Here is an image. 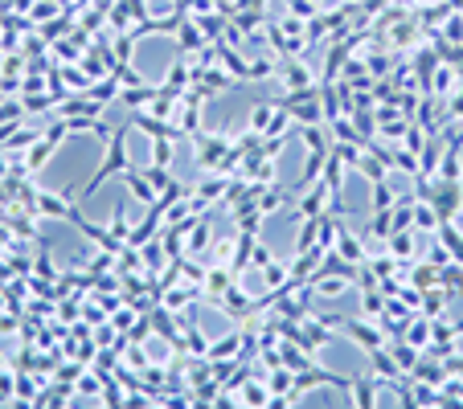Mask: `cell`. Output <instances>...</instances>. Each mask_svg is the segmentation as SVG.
Listing matches in <instances>:
<instances>
[{"instance_id": "obj_29", "label": "cell", "mask_w": 463, "mask_h": 409, "mask_svg": "<svg viewBox=\"0 0 463 409\" xmlns=\"http://www.w3.org/2000/svg\"><path fill=\"white\" fill-rule=\"evenodd\" d=\"M304 144H308V152H328V144H324V131H320V123H308L304 131Z\"/></svg>"}, {"instance_id": "obj_22", "label": "cell", "mask_w": 463, "mask_h": 409, "mask_svg": "<svg viewBox=\"0 0 463 409\" xmlns=\"http://www.w3.org/2000/svg\"><path fill=\"white\" fill-rule=\"evenodd\" d=\"M152 98H156V90H152V86H131V90H123V102H127L131 111H144Z\"/></svg>"}, {"instance_id": "obj_20", "label": "cell", "mask_w": 463, "mask_h": 409, "mask_svg": "<svg viewBox=\"0 0 463 409\" xmlns=\"http://www.w3.org/2000/svg\"><path fill=\"white\" fill-rule=\"evenodd\" d=\"M238 401H242V405H270V385H263V381H246Z\"/></svg>"}, {"instance_id": "obj_35", "label": "cell", "mask_w": 463, "mask_h": 409, "mask_svg": "<svg viewBox=\"0 0 463 409\" xmlns=\"http://www.w3.org/2000/svg\"><path fill=\"white\" fill-rule=\"evenodd\" d=\"M447 262H451V250H447L443 241H435V250H431V266H439V270H443Z\"/></svg>"}, {"instance_id": "obj_11", "label": "cell", "mask_w": 463, "mask_h": 409, "mask_svg": "<svg viewBox=\"0 0 463 409\" xmlns=\"http://www.w3.org/2000/svg\"><path fill=\"white\" fill-rule=\"evenodd\" d=\"M234 279H238V274H234V266L218 262V266H209V270H205V290H209V295L218 299V295H221L226 287H234Z\"/></svg>"}, {"instance_id": "obj_40", "label": "cell", "mask_w": 463, "mask_h": 409, "mask_svg": "<svg viewBox=\"0 0 463 409\" xmlns=\"http://www.w3.org/2000/svg\"><path fill=\"white\" fill-rule=\"evenodd\" d=\"M37 270H41V279H53V258L41 254V258H37Z\"/></svg>"}, {"instance_id": "obj_36", "label": "cell", "mask_w": 463, "mask_h": 409, "mask_svg": "<svg viewBox=\"0 0 463 409\" xmlns=\"http://www.w3.org/2000/svg\"><path fill=\"white\" fill-rule=\"evenodd\" d=\"M292 13L304 21V17H312V13H316V4H312V0H292Z\"/></svg>"}, {"instance_id": "obj_7", "label": "cell", "mask_w": 463, "mask_h": 409, "mask_svg": "<svg viewBox=\"0 0 463 409\" xmlns=\"http://www.w3.org/2000/svg\"><path fill=\"white\" fill-rule=\"evenodd\" d=\"M328 196H332V193H328V185H324V180H316L312 189H304V196H299V217H320Z\"/></svg>"}, {"instance_id": "obj_16", "label": "cell", "mask_w": 463, "mask_h": 409, "mask_svg": "<svg viewBox=\"0 0 463 409\" xmlns=\"http://www.w3.org/2000/svg\"><path fill=\"white\" fill-rule=\"evenodd\" d=\"M415 229H422V234H435V229H439L435 205H426V201H418V196H415Z\"/></svg>"}, {"instance_id": "obj_15", "label": "cell", "mask_w": 463, "mask_h": 409, "mask_svg": "<svg viewBox=\"0 0 463 409\" xmlns=\"http://www.w3.org/2000/svg\"><path fill=\"white\" fill-rule=\"evenodd\" d=\"M390 352H393V361H398V368H402V373H415L418 356H422V348H415L410 340H393Z\"/></svg>"}, {"instance_id": "obj_26", "label": "cell", "mask_w": 463, "mask_h": 409, "mask_svg": "<svg viewBox=\"0 0 463 409\" xmlns=\"http://www.w3.org/2000/svg\"><path fill=\"white\" fill-rule=\"evenodd\" d=\"M357 172H361V176H369V180H386V172H390V168H386V164H382L373 152H365V160H361V168H357Z\"/></svg>"}, {"instance_id": "obj_23", "label": "cell", "mask_w": 463, "mask_h": 409, "mask_svg": "<svg viewBox=\"0 0 463 409\" xmlns=\"http://www.w3.org/2000/svg\"><path fill=\"white\" fill-rule=\"evenodd\" d=\"M115 90H119V74H111L107 82H91V98H95V102H111Z\"/></svg>"}, {"instance_id": "obj_42", "label": "cell", "mask_w": 463, "mask_h": 409, "mask_svg": "<svg viewBox=\"0 0 463 409\" xmlns=\"http://www.w3.org/2000/svg\"><path fill=\"white\" fill-rule=\"evenodd\" d=\"M455 115H463V90L455 95V102H451V111H447V119H455Z\"/></svg>"}, {"instance_id": "obj_2", "label": "cell", "mask_w": 463, "mask_h": 409, "mask_svg": "<svg viewBox=\"0 0 463 409\" xmlns=\"http://www.w3.org/2000/svg\"><path fill=\"white\" fill-rule=\"evenodd\" d=\"M292 123L295 119L279 107V102H270V107L267 102H259V107L250 111V131H254V135H287Z\"/></svg>"}, {"instance_id": "obj_24", "label": "cell", "mask_w": 463, "mask_h": 409, "mask_svg": "<svg viewBox=\"0 0 463 409\" xmlns=\"http://www.w3.org/2000/svg\"><path fill=\"white\" fill-rule=\"evenodd\" d=\"M361 307H365L373 319L386 311V295H382V287H365V295H361Z\"/></svg>"}, {"instance_id": "obj_27", "label": "cell", "mask_w": 463, "mask_h": 409, "mask_svg": "<svg viewBox=\"0 0 463 409\" xmlns=\"http://www.w3.org/2000/svg\"><path fill=\"white\" fill-rule=\"evenodd\" d=\"M373 209H393V189H390V180H373Z\"/></svg>"}, {"instance_id": "obj_4", "label": "cell", "mask_w": 463, "mask_h": 409, "mask_svg": "<svg viewBox=\"0 0 463 409\" xmlns=\"http://www.w3.org/2000/svg\"><path fill=\"white\" fill-rule=\"evenodd\" d=\"M119 176H123V185H127V193L136 196V201H140V205H148V209H152V205H156V201H160V193H156V189H152V180H148L144 172H136V168H131V164H127V168H123Z\"/></svg>"}, {"instance_id": "obj_1", "label": "cell", "mask_w": 463, "mask_h": 409, "mask_svg": "<svg viewBox=\"0 0 463 409\" xmlns=\"http://www.w3.org/2000/svg\"><path fill=\"white\" fill-rule=\"evenodd\" d=\"M123 168H127V127L111 131V152H107V160L91 172V180H86V189H82V201H91V196L98 193V185H103L107 176H119Z\"/></svg>"}, {"instance_id": "obj_3", "label": "cell", "mask_w": 463, "mask_h": 409, "mask_svg": "<svg viewBox=\"0 0 463 409\" xmlns=\"http://www.w3.org/2000/svg\"><path fill=\"white\" fill-rule=\"evenodd\" d=\"M341 332L353 340V344H361L365 352H373V348H386V344H390V336L382 332V323H377V319H373V323H369V319H365V323H361V319H344Z\"/></svg>"}, {"instance_id": "obj_33", "label": "cell", "mask_w": 463, "mask_h": 409, "mask_svg": "<svg viewBox=\"0 0 463 409\" xmlns=\"http://www.w3.org/2000/svg\"><path fill=\"white\" fill-rule=\"evenodd\" d=\"M270 262H275L270 246H263V241H259V246H254V258H250V266H259V270H263V266H270Z\"/></svg>"}, {"instance_id": "obj_5", "label": "cell", "mask_w": 463, "mask_h": 409, "mask_svg": "<svg viewBox=\"0 0 463 409\" xmlns=\"http://www.w3.org/2000/svg\"><path fill=\"white\" fill-rule=\"evenodd\" d=\"M131 123H136L144 135H152V140H176V135H181L176 127H169L164 119H156L152 111H136V119H131Z\"/></svg>"}, {"instance_id": "obj_19", "label": "cell", "mask_w": 463, "mask_h": 409, "mask_svg": "<svg viewBox=\"0 0 463 409\" xmlns=\"http://www.w3.org/2000/svg\"><path fill=\"white\" fill-rule=\"evenodd\" d=\"M209 250V221L197 217V225L189 229V241H185V254H205Z\"/></svg>"}, {"instance_id": "obj_25", "label": "cell", "mask_w": 463, "mask_h": 409, "mask_svg": "<svg viewBox=\"0 0 463 409\" xmlns=\"http://www.w3.org/2000/svg\"><path fill=\"white\" fill-rule=\"evenodd\" d=\"M234 246H238V238H218V241H214V246H209V250H205V254H209V266L226 262V258H230V250H234Z\"/></svg>"}, {"instance_id": "obj_13", "label": "cell", "mask_w": 463, "mask_h": 409, "mask_svg": "<svg viewBox=\"0 0 463 409\" xmlns=\"http://www.w3.org/2000/svg\"><path fill=\"white\" fill-rule=\"evenodd\" d=\"M58 152V140H49V135H41V144L29 147V156H25V172H41L49 164V156Z\"/></svg>"}, {"instance_id": "obj_28", "label": "cell", "mask_w": 463, "mask_h": 409, "mask_svg": "<svg viewBox=\"0 0 463 409\" xmlns=\"http://www.w3.org/2000/svg\"><path fill=\"white\" fill-rule=\"evenodd\" d=\"M152 164L156 168H169L172 164V140H152Z\"/></svg>"}, {"instance_id": "obj_31", "label": "cell", "mask_w": 463, "mask_h": 409, "mask_svg": "<svg viewBox=\"0 0 463 409\" xmlns=\"http://www.w3.org/2000/svg\"><path fill=\"white\" fill-rule=\"evenodd\" d=\"M107 229H111L119 241H127V234H131V221H127V213H123V209H115V213H111V221H107Z\"/></svg>"}, {"instance_id": "obj_38", "label": "cell", "mask_w": 463, "mask_h": 409, "mask_svg": "<svg viewBox=\"0 0 463 409\" xmlns=\"http://www.w3.org/2000/svg\"><path fill=\"white\" fill-rule=\"evenodd\" d=\"M169 373L164 368H144V381H148V389H160V381H164Z\"/></svg>"}, {"instance_id": "obj_17", "label": "cell", "mask_w": 463, "mask_h": 409, "mask_svg": "<svg viewBox=\"0 0 463 409\" xmlns=\"http://www.w3.org/2000/svg\"><path fill=\"white\" fill-rule=\"evenodd\" d=\"M373 241H390V234H393V209H377L373 213V225L365 229Z\"/></svg>"}, {"instance_id": "obj_30", "label": "cell", "mask_w": 463, "mask_h": 409, "mask_svg": "<svg viewBox=\"0 0 463 409\" xmlns=\"http://www.w3.org/2000/svg\"><path fill=\"white\" fill-rule=\"evenodd\" d=\"M263 274H267V283H270V287H283V283L292 279V266H283V262H270V266H263Z\"/></svg>"}, {"instance_id": "obj_34", "label": "cell", "mask_w": 463, "mask_h": 409, "mask_svg": "<svg viewBox=\"0 0 463 409\" xmlns=\"http://www.w3.org/2000/svg\"><path fill=\"white\" fill-rule=\"evenodd\" d=\"M13 389H17V377H13V373H0V401H4V405L13 401Z\"/></svg>"}, {"instance_id": "obj_6", "label": "cell", "mask_w": 463, "mask_h": 409, "mask_svg": "<svg viewBox=\"0 0 463 409\" xmlns=\"http://www.w3.org/2000/svg\"><path fill=\"white\" fill-rule=\"evenodd\" d=\"M435 238L451 250V262H459L463 266V234H459V225H455V217H447V221H439V229H435Z\"/></svg>"}, {"instance_id": "obj_12", "label": "cell", "mask_w": 463, "mask_h": 409, "mask_svg": "<svg viewBox=\"0 0 463 409\" xmlns=\"http://www.w3.org/2000/svg\"><path fill=\"white\" fill-rule=\"evenodd\" d=\"M377 377H353V405H361V409H369V405H377Z\"/></svg>"}, {"instance_id": "obj_37", "label": "cell", "mask_w": 463, "mask_h": 409, "mask_svg": "<svg viewBox=\"0 0 463 409\" xmlns=\"http://www.w3.org/2000/svg\"><path fill=\"white\" fill-rule=\"evenodd\" d=\"M21 111H25V107H17V102L0 107V123H17V119H21Z\"/></svg>"}, {"instance_id": "obj_8", "label": "cell", "mask_w": 463, "mask_h": 409, "mask_svg": "<svg viewBox=\"0 0 463 409\" xmlns=\"http://www.w3.org/2000/svg\"><path fill=\"white\" fill-rule=\"evenodd\" d=\"M283 78H287V90H292V95H316L312 74H308V66H304V62H287Z\"/></svg>"}, {"instance_id": "obj_10", "label": "cell", "mask_w": 463, "mask_h": 409, "mask_svg": "<svg viewBox=\"0 0 463 409\" xmlns=\"http://www.w3.org/2000/svg\"><path fill=\"white\" fill-rule=\"evenodd\" d=\"M386 250H390L393 258H418V238H415V229H393L390 241H386Z\"/></svg>"}, {"instance_id": "obj_21", "label": "cell", "mask_w": 463, "mask_h": 409, "mask_svg": "<svg viewBox=\"0 0 463 409\" xmlns=\"http://www.w3.org/2000/svg\"><path fill=\"white\" fill-rule=\"evenodd\" d=\"M164 250H169V246H164V238H152L148 246H140V254H144V266L152 270V274H156V270H160V262H164Z\"/></svg>"}, {"instance_id": "obj_9", "label": "cell", "mask_w": 463, "mask_h": 409, "mask_svg": "<svg viewBox=\"0 0 463 409\" xmlns=\"http://www.w3.org/2000/svg\"><path fill=\"white\" fill-rule=\"evenodd\" d=\"M332 250H337V254H344L348 262H365V246H361V238H357V234H353L344 221H341V234H337V246H332Z\"/></svg>"}, {"instance_id": "obj_32", "label": "cell", "mask_w": 463, "mask_h": 409, "mask_svg": "<svg viewBox=\"0 0 463 409\" xmlns=\"http://www.w3.org/2000/svg\"><path fill=\"white\" fill-rule=\"evenodd\" d=\"M144 176H148V180H152V189H156V193H164V189H169L172 180H176V176H172L169 168H156V164H152V168H148Z\"/></svg>"}, {"instance_id": "obj_18", "label": "cell", "mask_w": 463, "mask_h": 409, "mask_svg": "<svg viewBox=\"0 0 463 409\" xmlns=\"http://www.w3.org/2000/svg\"><path fill=\"white\" fill-rule=\"evenodd\" d=\"M320 238V217H299V234H295V250H312Z\"/></svg>"}, {"instance_id": "obj_39", "label": "cell", "mask_w": 463, "mask_h": 409, "mask_svg": "<svg viewBox=\"0 0 463 409\" xmlns=\"http://www.w3.org/2000/svg\"><path fill=\"white\" fill-rule=\"evenodd\" d=\"M111 323H115L119 332H127V328H131V311H119V307H115V315H111Z\"/></svg>"}, {"instance_id": "obj_14", "label": "cell", "mask_w": 463, "mask_h": 409, "mask_svg": "<svg viewBox=\"0 0 463 409\" xmlns=\"http://www.w3.org/2000/svg\"><path fill=\"white\" fill-rule=\"evenodd\" d=\"M238 348H242V336H238V332H230V336H221L218 344H209L205 361H238Z\"/></svg>"}, {"instance_id": "obj_41", "label": "cell", "mask_w": 463, "mask_h": 409, "mask_svg": "<svg viewBox=\"0 0 463 409\" xmlns=\"http://www.w3.org/2000/svg\"><path fill=\"white\" fill-rule=\"evenodd\" d=\"M66 82H74V86H91V78H86V74H78V70H66Z\"/></svg>"}]
</instances>
